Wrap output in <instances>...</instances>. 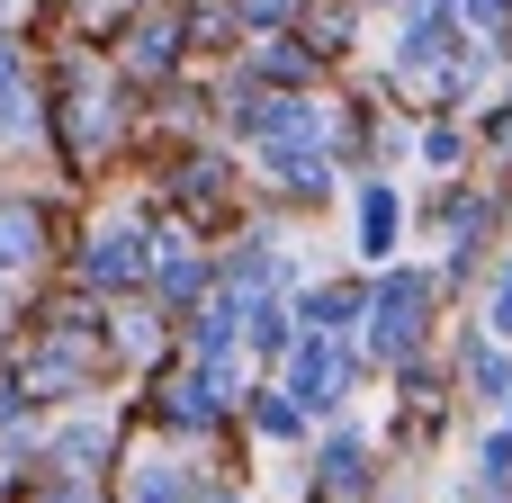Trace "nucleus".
Wrapping results in <instances>:
<instances>
[{"mask_svg": "<svg viewBox=\"0 0 512 503\" xmlns=\"http://www.w3.org/2000/svg\"><path fill=\"white\" fill-rule=\"evenodd\" d=\"M441 306H450V288H441V270H423V261H387V270H369V306H360V360L369 369H405V360H423L432 351V333H441Z\"/></svg>", "mask_w": 512, "mask_h": 503, "instance_id": "obj_1", "label": "nucleus"}, {"mask_svg": "<svg viewBox=\"0 0 512 503\" xmlns=\"http://www.w3.org/2000/svg\"><path fill=\"white\" fill-rule=\"evenodd\" d=\"M126 81H117V63H90V54H72L63 72H54V135H63V162H108L117 153V135H126Z\"/></svg>", "mask_w": 512, "mask_h": 503, "instance_id": "obj_2", "label": "nucleus"}, {"mask_svg": "<svg viewBox=\"0 0 512 503\" xmlns=\"http://www.w3.org/2000/svg\"><path fill=\"white\" fill-rule=\"evenodd\" d=\"M270 378L306 405V423H333V414H351V396H360L369 360H360V342H351V333H297V342L279 351V369H270Z\"/></svg>", "mask_w": 512, "mask_h": 503, "instance_id": "obj_3", "label": "nucleus"}, {"mask_svg": "<svg viewBox=\"0 0 512 503\" xmlns=\"http://www.w3.org/2000/svg\"><path fill=\"white\" fill-rule=\"evenodd\" d=\"M144 423H153L171 450H207V441L234 423V405H225V396L207 387V369H189L180 342H171V360L144 369Z\"/></svg>", "mask_w": 512, "mask_h": 503, "instance_id": "obj_4", "label": "nucleus"}, {"mask_svg": "<svg viewBox=\"0 0 512 503\" xmlns=\"http://www.w3.org/2000/svg\"><path fill=\"white\" fill-rule=\"evenodd\" d=\"M369 495H378V441L351 414L315 423V441H306V503H369Z\"/></svg>", "mask_w": 512, "mask_h": 503, "instance_id": "obj_5", "label": "nucleus"}, {"mask_svg": "<svg viewBox=\"0 0 512 503\" xmlns=\"http://www.w3.org/2000/svg\"><path fill=\"white\" fill-rule=\"evenodd\" d=\"M117 450H126V423H117V405H99V396H81V405H63V423L45 432V477H81V486H108V468H117Z\"/></svg>", "mask_w": 512, "mask_h": 503, "instance_id": "obj_6", "label": "nucleus"}, {"mask_svg": "<svg viewBox=\"0 0 512 503\" xmlns=\"http://www.w3.org/2000/svg\"><path fill=\"white\" fill-rule=\"evenodd\" d=\"M207 288H216V252L189 225H153V243H144V297L180 324V315L207 306Z\"/></svg>", "mask_w": 512, "mask_h": 503, "instance_id": "obj_7", "label": "nucleus"}, {"mask_svg": "<svg viewBox=\"0 0 512 503\" xmlns=\"http://www.w3.org/2000/svg\"><path fill=\"white\" fill-rule=\"evenodd\" d=\"M144 243H153L144 216H99L81 234V252H72L81 297H144Z\"/></svg>", "mask_w": 512, "mask_h": 503, "instance_id": "obj_8", "label": "nucleus"}, {"mask_svg": "<svg viewBox=\"0 0 512 503\" xmlns=\"http://www.w3.org/2000/svg\"><path fill=\"white\" fill-rule=\"evenodd\" d=\"M351 225H360V270H387L405 225H414V207H405V189L387 171H351Z\"/></svg>", "mask_w": 512, "mask_h": 503, "instance_id": "obj_9", "label": "nucleus"}, {"mask_svg": "<svg viewBox=\"0 0 512 503\" xmlns=\"http://www.w3.org/2000/svg\"><path fill=\"white\" fill-rule=\"evenodd\" d=\"M234 63L261 81V90H324V54L297 36V27H279V36H252V45H234Z\"/></svg>", "mask_w": 512, "mask_h": 503, "instance_id": "obj_10", "label": "nucleus"}, {"mask_svg": "<svg viewBox=\"0 0 512 503\" xmlns=\"http://www.w3.org/2000/svg\"><path fill=\"white\" fill-rule=\"evenodd\" d=\"M360 306H369V270H342V279H297V297H288L297 333H360Z\"/></svg>", "mask_w": 512, "mask_h": 503, "instance_id": "obj_11", "label": "nucleus"}, {"mask_svg": "<svg viewBox=\"0 0 512 503\" xmlns=\"http://www.w3.org/2000/svg\"><path fill=\"white\" fill-rule=\"evenodd\" d=\"M234 423H243L252 441H270V450H306V441H315L306 405H297L279 378H252V387H243V405H234Z\"/></svg>", "mask_w": 512, "mask_h": 503, "instance_id": "obj_12", "label": "nucleus"}, {"mask_svg": "<svg viewBox=\"0 0 512 503\" xmlns=\"http://www.w3.org/2000/svg\"><path fill=\"white\" fill-rule=\"evenodd\" d=\"M54 252V216L45 198H0V279H27Z\"/></svg>", "mask_w": 512, "mask_h": 503, "instance_id": "obj_13", "label": "nucleus"}, {"mask_svg": "<svg viewBox=\"0 0 512 503\" xmlns=\"http://www.w3.org/2000/svg\"><path fill=\"white\" fill-rule=\"evenodd\" d=\"M360 18H369V0H297V18H288V27H297L324 63H342V54L360 45Z\"/></svg>", "mask_w": 512, "mask_h": 503, "instance_id": "obj_14", "label": "nucleus"}, {"mask_svg": "<svg viewBox=\"0 0 512 503\" xmlns=\"http://www.w3.org/2000/svg\"><path fill=\"white\" fill-rule=\"evenodd\" d=\"M468 153H477L468 117H450V108H423V126H414V162H423V171H441V180H459V171H468Z\"/></svg>", "mask_w": 512, "mask_h": 503, "instance_id": "obj_15", "label": "nucleus"}, {"mask_svg": "<svg viewBox=\"0 0 512 503\" xmlns=\"http://www.w3.org/2000/svg\"><path fill=\"white\" fill-rule=\"evenodd\" d=\"M477 333L512 342V252H495V261H486V279H477Z\"/></svg>", "mask_w": 512, "mask_h": 503, "instance_id": "obj_16", "label": "nucleus"}, {"mask_svg": "<svg viewBox=\"0 0 512 503\" xmlns=\"http://www.w3.org/2000/svg\"><path fill=\"white\" fill-rule=\"evenodd\" d=\"M27 503H108V486H81V477H45Z\"/></svg>", "mask_w": 512, "mask_h": 503, "instance_id": "obj_17", "label": "nucleus"}, {"mask_svg": "<svg viewBox=\"0 0 512 503\" xmlns=\"http://www.w3.org/2000/svg\"><path fill=\"white\" fill-rule=\"evenodd\" d=\"M63 9H72V18H81V27H117V18H126V9H135V0H63Z\"/></svg>", "mask_w": 512, "mask_h": 503, "instance_id": "obj_18", "label": "nucleus"}, {"mask_svg": "<svg viewBox=\"0 0 512 503\" xmlns=\"http://www.w3.org/2000/svg\"><path fill=\"white\" fill-rule=\"evenodd\" d=\"M369 9H396V0H369Z\"/></svg>", "mask_w": 512, "mask_h": 503, "instance_id": "obj_19", "label": "nucleus"}]
</instances>
